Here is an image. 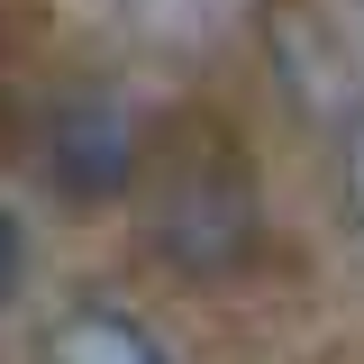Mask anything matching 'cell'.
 Instances as JSON below:
<instances>
[{"instance_id": "6da1fadb", "label": "cell", "mask_w": 364, "mask_h": 364, "mask_svg": "<svg viewBox=\"0 0 364 364\" xmlns=\"http://www.w3.org/2000/svg\"><path fill=\"white\" fill-rule=\"evenodd\" d=\"M246 228H255V200L228 164H173L164 200H155V255H173L182 273H228L246 255Z\"/></svg>"}, {"instance_id": "7a4b0ae2", "label": "cell", "mask_w": 364, "mask_h": 364, "mask_svg": "<svg viewBox=\"0 0 364 364\" xmlns=\"http://www.w3.org/2000/svg\"><path fill=\"white\" fill-rule=\"evenodd\" d=\"M146 164V146H136V119L119 100H73L55 128H46V173L64 200H119Z\"/></svg>"}, {"instance_id": "3957f363", "label": "cell", "mask_w": 364, "mask_h": 364, "mask_svg": "<svg viewBox=\"0 0 364 364\" xmlns=\"http://www.w3.org/2000/svg\"><path fill=\"white\" fill-rule=\"evenodd\" d=\"M46 355H73V364H82V355H91V364H100V355H109V364H146V355H155V337H146L136 318H119L109 301H91V310H73L55 337H46Z\"/></svg>"}, {"instance_id": "277c9868", "label": "cell", "mask_w": 364, "mask_h": 364, "mask_svg": "<svg viewBox=\"0 0 364 364\" xmlns=\"http://www.w3.org/2000/svg\"><path fill=\"white\" fill-rule=\"evenodd\" d=\"M346 210H355V228H364V109L346 119Z\"/></svg>"}, {"instance_id": "5b68a950", "label": "cell", "mask_w": 364, "mask_h": 364, "mask_svg": "<svg viewBox=\"0 0 364 364\" xmlns=\"http://www.w3.org/2000/svg\"><path fill=\"white\" fill-rule=\"evenodd\" d=\"M18 273H28V237H18V219L0 210V301L18 291Z\"/></svg>"}]
</instances>
